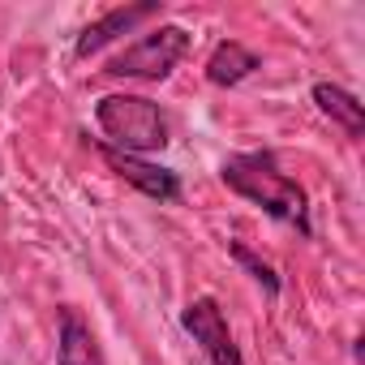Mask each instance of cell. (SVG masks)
<instances>
[{
  "mask_svg": "<svg viewBox=\"0 0 365 365\" xmlns=\"http://www.w3.org/2000/svg\"><path fill=\"white\" fill-rule=\"evenodd\" d=\"M224 185L241 198H250L254 207H262L267 215L292 224L301 237H314V224H309V198L297 180L275 163L271 150H245V155H228L224 168Z\"/></svg>",
  "mask_w": 365,
  "mask_h": 365,
  "instance_id": "obj_1",
  "label": "cell"
},
{
  "mask_svg": "<svg viewBox=\"0 0 365 365\" xmlns=\"http://www.w3.org/2000/svg\"><path fill=\"white\" fill-rule=\"evenodd\" d=\"M95 120L103 129V146L125 155H155L168 146V116L146 95H103L95 108Z\"/></svg>",
  "mask_w": 365,
  "mask_h": 365,
  "instance_id": "obj_2",
  "label": "cell"
},
{
  "mask_svg": "<svg viewBox=\"0 0 365 365\" xmlns=\"http://www.w3.org/2000/svg\"><path fill=\"white\" fill-rule=\"evenodd\" d=\"M185 52H190V31L185 26H155L138 43H129L125 52H116L103 73L138 78V82H163L180 61H185Z\"/></svg>",
  "mask_w": 365,
  "mask_h": 365,
  "instance_id": "obj_3",
  "label": "cell"
},
{
  "mask_svg": "<svg viewBox=\"0 0 365 365\" xmlns=\"http://www.w3.org/2000/svg\"><path fill=\"white\" fill-rule=\"evenodd\" d=\"M180 327L194 335V344L207 352L211 365H245L241 361V348L232 344V331H228V318L220 309L215 297H198L180 309Z\"/></svg>",
  "mask_w": 365,
  "mask_h": 365,
  "instance_id": "obj_4",
  "label": "cell"
},
{
  "mask_svg": "<svg viewBox=\"0 0 365 365\" xmlns=\"http://www.w3.org/2000/svg\"><path fill=\"white\" fill-rule=\"evenodd\" d=\"M99 155L108 159V168H112L116 176H125L129 185L142 190L146 198H155V202H180V176H176L172 168H159V163H150V159H142V155L112 150V146H103V142H99Z\"/></svg>",
  "mask_w": 365,
  "mask_h": 365,
  "instance_id": "obj_5",
  "label": "cell"
},
{
  "mask_svg": "<svg viewBox=\"0 0 365 365\" xmlns=\"http://www.w3.org/2000/svg\"><path fill=\"white\" fill-rule=\"evenodd\" d=\"M159 9H163V5L146 0V5H120V9L103 14L99 22H91V26L78 35V56H95V52L108 48L112 39H120V35H129L133 26H142L146 18H159Z\"/></svg>",
  "mask_w": 365,
  "mask_h": 365,
  "instance_id": "obj_6",
  "label": "cell"
},
{
  "mask_svg": "<svg viewBox=\"0 0 365 365\" xmlns=\"http://www.w3.org/2000/svg\"><path fill=\"white\" fill-rule=\"evenodd\" d=\"M56 361L61 365H108L95 331L78 309H61V335H56Z\"/></svg>",
  "mask_w": 365,
  "mask_h": 365,
  "instance_id": "obj_7",
  "label": "cell"
},
{
  "mask_svg": "<svg viewBox=\"0 0 365 365\" xmlns=\"http://www.w3.org/2000/svg\"><path fill=\"white\" fill-rule=\"evenodd\" d=\"M254 69H258V52H250V48L237 43V39H224V43L211 52V61H207V82H211V86H237V82H245Z\"/></svg>",
  "mask_w": 365,
  "mask_h": 365,
  "instance_id": "obj_8",
  "label": "cell"
},
{
  "mask_svg": "<svg viewBox=\"0 0 365 365\" xmlns=\"http://www.w3.org/2000/svg\"><path fill=\"white\" fill-rule=\"evenodd\" d=\"M314 103H318V112L331 116L348 138H361V133H365V108H361L356 95H348L344 86H335V82H318V86H314Z\"/></svg>",
  "mask_w": 365,
  "mask_h": 365,
  "instance_id": "obj_9",
  "label": "cell"
},
{
  "mask_svg": "<svg viewBox=\"0 0 365 365\" xmlns=\"http://www.w3.org/2000/svg\"><path fill=\"white\" fill-rule=\"evenodd\" d=\"M232 258H237V262H241V267H245V271H250V275H254V279H258V284H262L267 292H271V297L279 292V279H275V271H271L267 262H258V258H254V254H250V250H245L241 241L232 245Z\"/></svg>",
  "mask_w": 365,
  "mask_h": 365,
  "instance_id": "obj_10",
  "label": "cell"
}]
</instances>
